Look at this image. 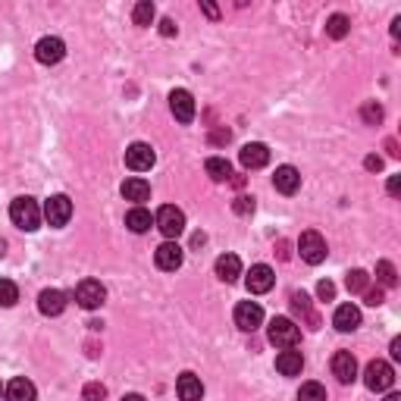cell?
<instances>
[{
  "label": "cell",
  "instance_id": "obj_16",
  "mask_svg": "<svg viewBox=\"0 0 401 401\" xmlns=\"http://www.w3.org/2000/svg\"><path fill=\"white\" fill-rule=\"evenodd\" d=\"M38 311H41L44 317H60V313L66 311V295H63L60 288H44V292L38 295Z\"/></svg>",
  "mask_w": 401,
  "mask_h": 401
},
{
  "label": "cell",
  "instance_id": "obj_4",
  "mask_svg": "<svg viewBox=\"0 0 401 401\" xmlns=\"http://www.w3.org/2000/svg\"><path fill=\"white\" fill-rule=\"evenodd\" d=\"M154 226L160 229L167 239H179V235L185 232V214L179 207H172V204H167V207L157 210L154 217Z\"/></svg>",
  "mask_w": 401,
  "mask_h": 401
},
{
  "label": "cell",
  "instance_id": "obj_43",
  "mask_svg": "<svg viewBox=\"0 0 401 401\" xmlns=\"http://www.w3.org/2000/svg\"><path fill=\"white\" fill-rule=\"evenodd\" d=\"M392 358L401 360V339H392Z\"/></svg>",
  "mask_w": 401,
  "mask_h": 401
},
{
  "label": "cell",
  "instance_id": "obj_36",
  "mask_svg": "<svg viewBox=\"0 0 401 401\" xmlns=\"http://www.w3.org/2000/svg\"><path fill=\"white\" fill-rule=\"evenodd\" d=\"M364 298H367V304H370V308H380V304L386 301V292H382V288H367Z\"/></svg>",
  "mask_w": 401,
  "mask_h": 401
},
{
  "label": "cell",
  "instance_id": "obj_8",
  "mask_svg": "<svg viewBox=\"0 0 401 401\" xmlns=\"http://www.w3.org/2000/svg\"><path fill=\"white\" fill-rule=\"evenodd\" d=\"M154 163H157V154H154L151 145H145V141H135V145L125 147V167L129 170L145 172V170H151Z\"/></svg>",
  "mask_w": 401,
  "mask_h": 401
},
{
  "label": "cell",
  "instance_id": "obj_7",
  "mask_svg": "<svg viewBox=\"0 0 401 401\" xmlns=\"http://www.w3.org/2000/svg\"><path fill=\"white\" fill-rule=\"evenodd\" d=\"M75 301L82 304L85 311H98L100 304L107 301V288L100 286L98 279H82V282L75 286Z\"/></svg>",
  "mask_w": 401,
  "mask_h": 401
},
{
  "label": "cell",
  "instance_id": "obj_39",
  "mask_svg": "<svg viewBox=\"0 0 401 401\" xmlns=\"http://www.w3.org/2000/svg\"><path fill=\"white\" fill-rule=\"evenodd\" d=\"M364 167H367V170H370V172H380V170H382V157H376V154H370V157H367V160H364Z\"/></svg>",
  "mask_w": 401,
  "mask_h": 401
},
{
  "label": "cell",
  "instance_id": "obj_15",
  "mask_svg": "<svg viewBox=\"0 0 401 401\" xmlns=\"http://www.w3.org/2000/svg\"><path fill=\"white\" fill-rule=\"evenodd\" d=\"M182 261H185V254L176 241H163V245L154 251V264L160 266V270H179Z\"/></svg>",
  "mask_w": 401,
  "mask_h": 401
},
{
  "label": "cell",
  "instance_id": "obj_30",
  "mask_svg": "<svg viewBox=\"0 0 401 401\" xmlns=\"http://www.w3.org/2000/svg\"><path fill=\"white\" fill-rule=\"evenodd\" d=\"M19 301V288L10 279H0V308H13Z\"/></svg>",
  "mask_w": 401,
  "mask_h": 401
},
{
  "label": "cell",
  "instance_id": "obj_41",
  "mask_svg": "<svg viewBox=\"0 0 401 401\" xmlns=\"http://www.w3.org/2000/svg\"><path fill=\"white\" fill-rule=\"evenodd\" d=\"M386 188H389V194H392V198H398V192H401V176H392Z\"/></svg>",
  "mask_w": 401,
  "mask_h": 401
},
{
  "label": "cell",
  "instance_id": "obj_13",
  "mask_svg": "<svg viewBox=\"0 0 401 401\" xmlns=\"http://www.w3.org/2000/svg\"><path fill=\"white\" fill-rule=\"evenodd\" d=\"M239 160H241V167L245 170H261L270 163V147L261 145V141H251V145H245L239 151Z\"/></svg>",
  "mask_w": 401,
  "mask_h": 401
},
{
  "label": "cell",
  "instance_id": "obj_6",
  "mask_svg": "<svg viewBox=\"0 0 401 401\" xmlns=\"http://www.w3.org/2000/svg\"><path fill=\"white\" fill-rule=\"evenodd\" d=\"M298 339H301V329L295 326V320L276 317L270 323V342L276 345V348H295Z\"/></svg>",
  "mask_w": 401,
  "mask_h": 401
},
{
  "label": "cell",
  "instance_id": "obj_1",
  "mask_svg": "<svg viewBox=\"0 0 401 401\" xmlns=\"http://www.w3.org/2000/svg\"><path fill=\"white\" fill-rule=\"evenodd\" d=\"M10 219H13V226H19V229H26V232H35L38 226H41V207H38V201L35 198H16L10 204Z\"/></svg>",
  "mask_w": 401,
  "mask_h": 401
},
{
  "label": "cell",
  "instance_id": "obj_12",
  "mask_svg": "<svg viewBox=\"0 0 401 401\" xmlns=\"http://www.w3.org/2000/svg\"><path fill=\"white\" fill-rule=\"evenodd\" d=\"M273 282H276V276H273L270 266H266V264H257V266H251L245 286H248L251 295H266V292L273 288Z\"/></svg>",
  "mask_w": 401,
  "mask_h": 401
},
{
  "label": "cell",
  "instance_id": "obj_42",
  "mask_svg": "<svg viewBox=\"0 0 401 401\" xmlns=\"http://www.w3.org/2000/svg\"><path fill=\"white\" fill-rule=\"evenodd\" d=\"M201 10H204V13H207V16H210V19H219V10H217V6H214V4H201Z\"/></svg>",
  "mask_w": 401,
  "mask_h": 401
},
{
  "label": "cell",
  "instance_id": "obj_3",
  "mask_svg": "<svg viewBox=\"0 0 401 401\" xmlns=\"http://www.w3.org/2000/svg\"><path fill=\"white\" fill-rule=\"evenodd\" d=\"M392 382H395V370L386 364V360H370L364 370V386L370 392H389Z\"/></svg>",
  "mask_w": 401,
  "mask_h": 401
},
{
  "label": "cell",
  "instance_id": "obj_20",
  "mask_svg": "<svg viewBox=\"0 0 401 401\" xmlns=\"http://www.w3.org/2000/svg\"><path fill=\"white\" fill-rule=\"evenodd\" d=\"M176 392H179V398L182 401H201L204 398V386H201V380L194 373H182L176 380Z\"/></svg>",
  "mask_w": 401,
  "mask_h": 401
},
{
  "label": "cell",
  "instance_id": "obj_32",
  "mask_svg": "<svg viewBox=\"0 0 401 401\" xmlns=\"http://www.w3.org/2000/svg\"><path fill=\"white\" fill-rule=\"evenodd\" d=\"M298 401H326V389L320 382H304L298 392Z\"/></svg>",
  "mask_w": 401,
  "mask_h": 401
},
{
  "label": "cell",
  "instance_id": "obj_29",
  "mask_svg": "<svg viewBox=\"0 0 401 401\" xmlns=\"http://www.w3.org/2000/svg\"><path fill=\"white\" fill-rule=\"evenodd\" d=\"M154 16H157V10H154L151 0H141V4H135V10H132V19H135V26H141V28L151 26Z\"/></svg>",
  "mask_w": 401,
  "mask_h": 401
},
{
  "label": "cell",
  "instance_id": "obj_17",
  "mask_svg": "<svg viewBox=\"0 0 401 401\" xmlns=\"http://www.w3.org/2000/svg\"><path fill=\"white\" fill-rule=\"evenodd\" d=\"M273 188L282 194H295L298 188H301V172L286 163V167H279L276 172H273Z\"/></svg>",
  "mask_w": 401,
  "mask_h": 401
},
{
  "label": "cell",
  "instance_id": "obj_23",
  "mask_svg": "<svg viewBox=\"0 0 401 401\" xmlns=\"http://www.w3.org/2000/svg\"><path fill=\"white\" fill-rule=\"evenodd\" d=\"M217 276L223 279V282H235L241 276V261L235 254H223V257H217Z\"/></svg>",
  "mask_w": 401,
  "mask_h": 401
},
{
  "label": "cell",
  "instance_id": "obj_33",
  "mask_svg": "<svg viewBox=\"0 0 401 401\" xmlns=\"http://www.w3.org/2000/svg\"><path fill=\"white\" fill-rule=\"evenodd\" d=\"M360 116H364L367 125H380L382 123V107L376 104V100H367V104L360 107Z\"/></svg>",
  "mask_w": 401,
  "mask_h": 401
},
{
  "label": "cell",
  "instance_id": "obj_37",
  "mask_svg": "<svg viewBox=\"0 0 401 401\" xmlns=\"http://www.w3.org/2000/svg\"><path fill=\"white\" fill-rule=\"evenodd\" d=\"M317 295H320V301H333V298H335V286L329 279H323L317 286Z\"/></svg>",
  "mask_w": 401,
  "mask_h": 401
},
{
  "label": "cell",
  "instance_id": "obj_31",
  "mask_svg": "<svg viewBox=\"0 0 401 401\" xmlns=\"http://www.w3.org/2000/svg\"><path fill=\"white\" fill-rule=\"evenodd\" d=\"M367 282H370V276H367L364 270H351L348 279H345V286H348L351 295H360V292H367Z\"/></svg>",
  "mask_w": 401,
  "mask_h": 401
},
{
  "label": "cell",
  "instance_id": "obj_10",
  "mask_svg": "<svg viewBox=\"0 0 401 401\" xmlns=\"http://www.w3.org/2000/svg\"><path fill=\"white\" fill-rule=\"evenodd\" d=\"M333 376L342 386H351L358 380V358L351 351H335L333 355Z\"/></svg>",
  "mask_w": 401,
  "mask_h": 401
},
{
  "label": "cell",
  "instance_id": "obj_5",
  "mask_svg": "<svg viewBox=\"0 0 401 401\" xmlns=\"http://www.w3.org/2000/svg\"><path fill=\"white\" fill-rule=\"evenodd\" d=\"M69 217H73V201H69L66 194H51V198L44 201V219L53 229H63V226L69 223Z\"/></svg>",
  "mask_w": 401,
  "mask_h": 401
},
{
  "label": "cell",
  "instance_id": "obj_2",
  "mask_svg": "<svg viewBox=\"0 0 401 401\" xmlns=\"http://www.w3.org/2000/svg\"><path fill=\"white\" fill-rule=\"evenodd\" d=\"M298 251H301V261L304 264H311V266H317V264H323L326 261V239L320 232H313V229H308L298 239Z\"/></svg>",
  "mask_w": 401,
  "mask_h": 401
},
{
  "label": "cell",
  "instance_id": "obj_34",
  "mask_svg": "<svg viewBox=\"0 0 401 401\" xmlns=\"http://www.w3.org/2000/svg\"><path fill=\"white\" fill-rule=\"evenodd\" d=\"M232 210L239 217H251L254 214V198H248V194H239V198L232 201Z\"/></svg>",
  "mask_w": 401,
  "mask_h": 401
},
{
  "label": "cell",
  "instance_id": "obj_40",
  "mask_svg": "<svg viewBox=\"0 0 401 401\" xmlns=\"http://www.w3.org/2000/svg\"><path fill=\"white\" fill-rule=\"evenodd\" d=\"M229 138H232L229 129H219V132H214V135H210V141H214V145H226Z\"/></svg>",
  "mask_w": 401,
  "mask_h": 401
},
{
  "label": "cell",
  "instance_id": "obj_22",
  "mask_svg": "<svg viewBox=\"0 0 401 401\" xmlns=\"http://www.w3.org/2000/svg\"><path fill=\"white\" fill-rule=\"evenodd\" d=\"M35 386L26 380V376H16V380L6 386V392H4V398L6 401H35Z\"/></svg>",
  "mask_w": 401,
  "mask_h": 401
},
{
  "label": "cell",
  "instance_id": "obj_14",
  "mask_svg": "<svg viewBox=\"0 0 401 401\" xmlns=\"http://www.w3.org/2000/svg\"><path fill=\"white\" fill-rule=\"evenodd\" d=\"M170 110L179 123H192L194 120V98L185 88H176L170 94Z\"/></svg>",
  "mask_w": 401,
  "mask_h": 401
},
{
  "label": "cell",
  "instance_id": "obj_11",
  "mask_svg": "<svg viewBox=\"0 0 401 401\" xmlns=\"http://www.w3.org/2000/svg\"><path fill=\"white\" fill-rule=\"evenodd\" d=\"M261 323H264V308L257 301H241L239 308H235V326H239V329L254 333Z\"/></svg>",
  "mask_w": 401,
  "mask_h": 401
},
{
  "label": "cell",
  "instance_id": "obj_35",
  "mask_svg": "<svg viewBox=\"0 0 401 401\" xmlns=\"http://www.w3.org/2000/svg\"><path fill=\"white\" fill-rule=\"evenodd\" d=\"M107 398V389L100 386V382H88V386L82 389V401H104Z\"/></svg>",
  "mask_w": 401,
  "mask_h": 401
},
{
  "label": "cell",
  "instance_id": "obj_25",
  "mask_svg": "<svg viewBox=\"0 0 401 401\" xmlns=\"http://www.w3.org/2000/svg\"><path fill=\"white\" fill-rule=\"evenodd\" d=\"M348 31H351V19H348L345 13H333V16L326 19V35L335 38V41H342Z\"/></svg>",
  "mask_w": 401,
  "mask_h": 401
},
{
  "label": "cell",
  "instance_id": "obj_24",
  "mask_svg": "<svg viewBox=\"0 0 401 401\" xmlns=\"http://www.w3.org/2000/svg\"><path fill=\"white\" fill-rule=\"evenodd\" d=\"M125 226H129V229L135 232V235H145V232L154 226V217L147 214L145 207H132L129 214H125Z\"/></svg>",
  "mask_w": 401,
  "mask_h": 401
},
{
  "label": "cell",
  "instance_id": "obj_19",
  "mask_svg": "<svg viewBox=\"0 0 401 401\" xmlns=\"http://www.w3.org/2000/svg\"><path fill=\"white\" fill-rule=\"evenodd\" d=\"M276 370L282 376H298L304 370V358H301V351H295V348H286V351H279L276 355Z\"/></svg>",
  "mask_w": 401,
  "mask_h": 401
},
{
  "label": "cell",
  "instance_id": "obj_45",
  "mask_svg": "<svg viewBox=\"0 0 401 401\" xmlns=\"http://www.w3.org/2000/svg\"><path fill=\"white\" fill-rule=\"evenodd\" d=\"M123 401H147V398H145V395H125Z\"/></svg>",
  "mask_w": 401,
  "mask_h": 401
},
{
  "label": "cell",
  "instance_id": "obj_21",
  "mask_svg": "<svg viewBox=\"0 0 401 401\" xmlns=\"http://www.w3.org/2000/svg\"><path fill=\"white\" fill-rule=\"evenodd\" d=\"M120 192H123V198H125V201H135V204H141V201H147V198H151V185H147L141 176L125 179Z\"/></svg>",
  "mask_w": 401,
  "mask_h": 401
},
{
  "label": "cell",
  "instance_id": "obj_27",
  "mask_svg": "<svg viewBox=\"0 0 401 401\" xmlns=\"http://www.w3.org/2000/svg\"><path fill=\"white\" fill-rule=\"evenodd\" d=\"M292 311L298 313V317H304V320H308L311 326H317V323H320V320H317V313L311 311V298L304 295V292H292Z\"/></svg>",
  "mask_w": 401,
  "mask_h": 401
},
{
  "label": "cell",
  "instance_id": "obj_47",
  "mask_svg": "<svg viewBox=\"0 0 401 401\" xmlns=\"http://www.w3.org/2000/svg\"><path fill=\"white\" fill-rule=\"evenodd\" d=\"M4 392H6V386H4V382H0V398H4Z\"/></svg>",
  "mask_w": 401,
  "mask_h": 401
},
{
  "label": "cell",
  "instance_id": "obj_26",
  "mask_svg": "<svg viewBox=\"0 0 401 401\" xmlns=\"http://www.w3.org/2000/svg\"><path fill=\"white\" fill-rule=\"evenodd\" d=\"M207 176L214 179V182H229L232 179V167L226 157H210L207 160Z\"/></svg>",
  "mask_w": 401,
  "mask_h": 401
},
{
  "label": "cell",
  "instance_id": "obj_28",
  "mask_svg": "<svg viewBox=\"0 0 401 401\" xmlns=\"http://www.w3.org/2000/svg\"><path fill=\"white\" fill-rule=\"evenodd\" d=\"M376 279H380L382 288H395L398 286V270L392 261H380L376 264Z\"/></svg>",
  "mask_w": 401,
  "mask_h": 401
},
{
  "label": "cell",
  "instance_id": "obj_46",
  "mask_svg": "<svg viewBox=\"0 0 401 401\" xmlns=\"http://www.w3.org/2000/svg\"><path fill=\"white\" fill-rule=\"evenodd\" d=\"M386 401H401V395H395V392H392V395H386Z\"/></svg>",
  "mask_w": 401,
  "mask_h": 401
},
{
  "label": "cell",
  "instance_id": "obj_18",
  "mask_svg": "<svg viewBox=\"0 0 401 401\" xmlns=\"http://www.w3.org/2000/svg\"><path fill=\"white\" fill-rule=\"evenodd\" d=\"M333 326L339 329V333H355L360 326V311L355 304H339V308H335V317H333Z\"/></svg>",
  "mask_w": 401,
  "mask_h": 401
},
{
  "label": "cell",
  "instance_id": "obj_44",
  "mask_svg": "<svg viewBox=\"0 0 401 401\" xmlns=\"http://www.w3.org/2000/svg\"><path fill=\"white\" fill-rule=\"evenodd\" d=\"M279 257H282V261H288V245H286V241H279Z\"/></svg>",
  "mask_w": 401,
  "mask_h": 401
},
{
  "label": "cell",
  "instance_id": "obj_38",
  "mask_svg": "<svg viewBox=\"0 0 401 401\" xmlns=\"http://www.w3.org/2000/svg\"><path fill=\"white\" fill-rule=\"evenodd\" d=\"M179 31V26L172 19H160V35H167V38H172Z\"/></svg>",
  "mask_w": 401,
  "mask_h": 401
},
{
  "label": "cell",
  "instance_id": "obj_9",
  "mask_svg": "<svg viewBox=\"0 0 401 401\" xmlns=\"http://www.w3.org/2000/svg\"><path fill=\"white\" fill-rule=\"evenodd\" d=\"M63 57H66V44H63L57 35H47L35 44V60L44 63V66H53V63H60Z\"/></svg>",
  "mask_w": 401,
  "mask_h": 401
}]
</instances>
